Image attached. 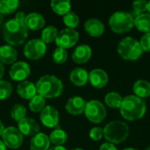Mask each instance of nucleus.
I'll use <instances>...</instances> for the list:
<instances>
[{
    "mask_svg": "<svg viewBox=\"0 0 150 150\" xmlns=\"http://www.w3.org/2000/svg\"><path fill=\"white\" fill-rule=\"evenodd\" d=\"M18 58V52L14 47L11 45H2L0 46V62L3 64L12 65L16 62Z\"/></svg>",
    "mask_w": 150,
    "mask_h": 150,
    "instance_id": "aec40b11",
    "label": "nucleus"
},
{
    "mask_svg": "<svg viewBox=\"0 0 150 150\" xmlns=\"http://www.w3.org/2000/svg\"><path fill=\"white\" fill-rule=\"evenodd\" d=\"M88 82L91 85L97 89H102L106 86L109 82L108 74L102 69H93L89 73Z\"/></svg>",
    "mask_w": 150,
    "mask_h": 150,
    "instance_id": "ddd939ff",
    "label": "nucleus"
},
{
    "mask_svg": "<svg viewBox=\"0 0 150 150\" xmlns=\"http://www.w3.org/2000/svg\"><path fill=\"white\" fill-rule=\"evenodd\" d=\"M147 5L148 1L146 0H136L133 3V12L131 14L134 16V18L147 12Z\"/></svg>",
    "mask_w": 150,
    "mask_h": 150,
    "instance_id": "f704fd0d",
    "label": "nucleus"
},
{
    "mask_svg": "<svg viewBox=\"0 0 150 150\" xmlns=\"http://www.w3.org/2000/svg\"><path fill=\"white\" fill-rule=\"evenodd\" d=\"M7 148L4 145V143L3 142V141H0V150H6Z\"/></svg>",
    "mask_w": 150,
    "mask_h": 150,
    "instance_id": "79ce46f5",
    "label": "nucleus"
},
{
    "mask_svg": "<svg viewBox=\"0 0 150 150\" xmlns=\"http://www.w3.org/2000/svg\"><path fill=\"white\" fill-rule=\"evenodd\" d=\"M147 105L144 99L135 95H128L123 98L120 112L123 119L128 121H135L144 117Z\"/></svg>",
    "mask_w": 150,
    "mask_h": 150,
    "instance_id": "f03ea898",
    "label": "nucleus"
},
{
    "mask_svg": "<svg viewBox=\"0 0 150 150\" xmlns=\"http://www.w3.org/2000/svg\"><path fill=\"white\" fill-rule=\"evenodd\" d=\"M147 12L150 14V1H148V5H147Z\"/></svg>",
    "mask_w": 150,
    "mask_h": 150,
    "instance_id": "37998d69",
    "label": "nucleus"
},
{
    "mask_svg": "<svg viewBox=\"0 0 150 150\" xmlns=\"http://www.w3.org/2000/svg\"><path fill=\"white\" fill-rule=\"evenodd\" d=\"M104 138L107 142L114 145L124 142L129 136L130 128L128 125L122 120H112L104 128Z\"/></svg>",
    "mask_w": 150,
    "mask_h": 150,
    "instance_id": "20e7f679",
    "label": "nucleus"
},
{
    "mask_svg": "<svg viewBox=\"0 0 150 150\" xmlns=\"http://www.w3.org/2000/svg\"><path fill=\"white\" fill-rule=\"evenodd\" d=\"M25 13L18 11L14 18L5 22L3 28V36L8 45L19 46L25 41L28 36V29L25 24Z\"/></svg>",
    "mask_w": 150,
    "mask_h": 150,
    "instance_id": "f257e3e1",
    "label": "nucleus"
},
{
    "mask_svg": "<svg viewBox=\"0 0 150 150\" xmlns=\"http://www.w3.org/2000/svg\"><path fill=\"white\" fill-rule=\"evenodd\" d=\"M134 26L143 33H150V14L145 12L135 17Z\"/></svg>",
    "mask_w": 150,
    "mask_h": 150,
    "instance_id": "393cba45",
    "label": "nucleus"
},
{
    "mask_svg": "<svg viewBox=\"0 0 150 150\" xmlns=\"http://www.w3.org/2000/svg\"><path fill=\"white\" fill-rule=\"evenodd\" d=\"M117 51L120 56L126 61H137L143 54L139 40L133 37H125L118 44Z\"/></svg>",
    "mask_w": 150,
    "mask_h": 150,
    "instance_id": "39448f33",
    "label": "nucleus"
},
{
    "mask_svg": "<svg viewBox=\"0 0 150 150\" xmlns=\"http://www.w3.org/2000/svg\"><path fill=\"white\" fill-rule=\"evenodd\" d=\"M79 40V33L76 29L64 28L58 33L55 40L57 47L68 49L74 47Z\"/></svg>",
    "mask_w": 150,
    "mask_h": 150,
    "instance_id": "1a4fd4ad",
    "label": "nucleus"
},
{
    "mask_svg": "<svg viewBox=\"0 0 150 150\" xmlns=\"http://www.w3.org/2000/svg\"><path fill=\"white\" fill-rule=\"evenodd\" d=\"M31 73L30 65L23 61L16 62L13 63L10 69L9 76L10 77L16 82H23L25 81Z\"/></svg>",
    "mask_w": 150,
    "mask_h": 150,
    "instance_id": "f8f14e48",
    "label": "nucleus"
},
{
    "mask_svg": "<svg viewBox=\"0 0 150 150\" xmlns=\"http://www.w3.org/2000/svg\"><path fill=\"white\" fill-rule=\"evenodd\" d=\"M18 0H0V12L3 15L11 14L18 9Z\"/></svg>",
    "mask_w": 150,
    "mask_h": 150,
    "instance_id": "c85d7f7f",
    "label": "nucleus"
},
{
    "mask_svg": "<svg viewBox=\"0 0 150 150\" xmlns=\"http://www.w3.org/2000/svg\"><path fill=\"white\" fill-rule=\"evenodd\" d=\"M47 52V44L40 39H33L25 43L24 47V55L29 60H39Z\"/></svg>",
    "mask_w": 150,
    "mask_h": 150,
    "instance_id": "6e6552de",
    "label": "nucleus"
},
{
    "mask_svg": "<svg viewBox=\"0 0 150 150\" xmlns=\"http://www.w3.org/2000/svg\"><path fill=\"white\" fill-rule=\"evenodd\" d=\"M71 150H84L83 149H81V148H75V149H73Z\"/></svg>",
    "mask_w": 150,
    "mask_h": 150,
    "instance_id": "49530a36",
    "label": "nucleus"
},
{
    "mask_svg": "<svg viewBox=\"0 0 150 150\" xmlns=\"http://www.w3.org/2000/svg\"><path fill=\"white\" fill-rule=\"evenodd\" d=\"M58 30L55 26L54 25H48L47 27H45L40 34V40L46 43V44H49L53 41H55L56 37L58 35Z\"/></svg>",
    "mask_w": 150,
    "mask_h": 150,
    "instance_id": "cd10ccee",
    "label": "nucleus"
},
{
    "mask_svg": "<svg viewBox=\"0 0 150 150\" xmlns=\"http://www.w3.org/2000/svg\"><path fill=\"white\" fill-rule=\"evenodd\" d=\"M26 116V108L21 104H16L11 107V117L13 120L19 122Z\"/></svg>",
    "mask_w": 150,
    "mask_h": 150,
    "instance_id": "7c9ffc66",
    "label": "nucleus"
},
{
    "mask_svg": "<svg viewBox=\"0 0 150 150\" xmlns=\"http://www.w3.org/2000/svg\"><path fill=\"white\" fill-rule=\"evenodd\" d=\"M2 141L6 148L18 149L23 143V134L19 132L18 127H8L2 134Z\"/></svg>",
    "mask_w": 150,
    "mask_h": 150,
    "instance_id": "9d476101",
    "label": "nucleus"
},
{
    "mask_svg": "<svg viewBox=\"0 0 150 150\" xmlns=\"http://www.w3.org/2000/svg\"><path fill=\"white\" fill-rule=\"evenodd\" d=\"M108 25L111 30L116 33H127L134 28V18L131 12L118 11L110 16Z\"/></svg>",
    "mask_w": 150,
    "mask_h": 150,
    "instance_id": "423d86ee",
    "label": "nucleus"
},
{
    "mask_svg": "<svg viewBox=\"0 0 150 150\" xmlns=\"http://www.w3.org/2000/svg\"><path fill=\"white\" fill-rule=\"evenodd\" d=\"M123 150H138L136 149H134V148H127V149H125Z\"/></svg>",
    "mask_w": 150,
    "mask_h": 150,
    "instance_id": "a18cd8bd",
    "label": "nucleus"
},
{
    "mask_svg": "<svg viewBox=\"0 0 150 150\" xmlns=\"http://www.w3.org/2000/svg\"><path fill=\"white\" fill-rule=\"evenodd\" d=\"M99 150H118V149L116 148V146L112 143H110V142H105V143H102Z\"/></svg>",
    "mask_w": 150,
    "mask_h": 150,
    "instance_id": "4c0bfd02",
    "label": "nucleus"
},
{
    "mask_svg": "<svg viewBox=\"0 0 150 150\" xmlns=\"http://www.w3.org/2000/svg\"><path fill=\"white\" fill-rule=\"evenodd\" d=\"M29 109L33 112H40L46 106V99L40 95H35L29 100Z\"/></svg>",
    "mask_w": 150,
    "mask_h": 150,
    "instance_id": "c756f323",
    "label": "nucleus"
},
{
    "mask_svg": "<svg viewBox=\"0 0 150 150\" xmlns=\"http://www.w3.org/2000/svg\"><path fill=\"white\" fill-rule=\"evenodd\" d=\"M123 98L122 96L116 92V91H111L108 92L105 96V105L112 109H120L121 103H122Z\"/></svg>",
    "mask_w": 150,
    "mask_h": 150,
    "instance_id": "bb28decb",
    "label": "nucleus"
},
{
    "mask_svg": "<svg viewBox=\"0 0 150 150\" xmlns=\"http://www.w3.org/2000/svg\"><path fill=\"white\" fill-rule=\"evenodd\" d=\"M35 85L37 94L44 98H58L62 95L63 90L62 82L54 75H45L40 76Z\"/></svg>",
    "mask_w": 150,
    "mask_h": 150,
    "instance_id": "7ed1b4c3",
    "label": "nucleus"
},
{
    "mask_svg": "<svg viewBox=\"0 0 150 150\" xmlns=\"http://www.w3.org/2000/svg\"><path fill=\"white\" fill-rule=\"evenodd\" d=\"M3 20H4V15L0 12V25L3 23Z\"/></svg>",
    "mask_w": 150,
    "mask_h": 150,
    "instance_id": "c03bdc74",
    "label": "nucleus"
},
{
    "mask_svg": "<svg viewBox=\"0 0 150 150\" xmlns=\"http://www.w3.org/2000/svg\"><path fill=\"white\" fill-rule=\"evenodd\" d=\"M48 137L50 142L54 146H62L68 140L67 133L60 127H56L54 131H52Z\"/></svg>",
    "mask_w": 150,
    "mask_h": 150,
    "instance_id": "a878e982",
    "label": "nucleus"
},
{
    "mask_svg": "<svg viewBox=\"0 0 150 150\" xmlns=\"http://www.w3.org/2000/svg\"><path fill=\"white\" fill-rule=\"evenodd\" d=\"M49 137L44 133H38L30 142L31 150H48L50 148Z\"/></svg>",
    "mask_w": 150,
    "mask_h": 150,
    "instance_id": "4be33fe9",
    "label": "nucleus"
},
{
    "mask_svg": "<svg viewBox=\"0 0 150 150\" xmlns=\"http://www.w3.org/2000/svg\"><path fill=\"white\" fill-rule=\"evenodd\" d=\"M84 115L89 121L94 124L102 123L107 115V111L105 105L99 100H90L86 103Z\"/></svg>",
    "mask_w": 150,
    "mask_h": 150,
    "instance_id": "0eeeda50",
    "label": "nucleus"
},
{
    "mask_svg": "<svg viewBox=\"0 0 150 150\" xmlns=\"http://www.w3.org/2000/svg\"><path fill=\"white\" fill-rule=\"evenodd\" d=\"M17 92L21 98L25 100H30L35 95H37L36 85L31 81H27V80L23 81L18 84Z\"/></svg>",
    "mask_w": 150,
    "mask_h": 150,
    "instance_id": "a211bd4d",
    "label": "nucleus"
},
{
    "mask_svg": "<svg viewBox=\"0 0 150 150\" xmlns=\"http://www.w3.org/2000/svg\"><path fill=\"white\" fill-rule=\"evenodd\" d=\"M4 75V64L0 62V80L2 79V77Z\"/></svg>",
    "mask_w": 150,
    "mask_h": 150,
    "instance_id": "58836bf2",
    "label": "nucleus"
},
{
    "mask_svg": "<svg viewBox=\"0 0 150 150\" xmlns=\"http://www.w3.org/2000/svg\"><path fill=\"white\" fill-rule=\"evenodd\" d=\"M53 62L56 64H62L68 59V52L66 49L56 47L52 54Z\"/></svg>",
    "mask_w": 150,
    "mask_h": 150,
    "instance_id": "473e14b6",
    "label": "nucleus"
},
{
    "mask_svg": "<svg viewBox=\"0 0 150 150\" xmlns=\"http://www.w3.org/2000/svg\"><path fill=\"white\" fill-rule=\"evenodd\" d=\"M62 21H63L64 25L67 26V28L75 29L76 27L78 26V25L80 23V18L74 11H69V13H67L66 15L63 16Z\"/></svg>",
    "mask_w": 150,
    "mask_h": 150,
    "instance_id": "2f4dec72",
    "label": "nucleus"
},
{
    "mask_svg": "<svg viewBox=\"0 0 150 150\" xmlns=\"http://www.w3.org/2000/svg\"><path fill=\"white\" fill-rule=\"evenodd\" d=\"M86 101L80 96H74L68 99L65 105V109L70 115H80L84 112Z\"/></svg>",
    "mask_w": 150,
    "mask_h": 150,
    "instance_id": "2eb2a0df",
    "label": "nucleus"
},
{
    "mask_svg": "<svg viewBox=\"0 0 150 150\" xmlns=\"http://www.w3.org/2000/svg\"><path fill=\"white\" fill-rule=\"evenodd\" d=\"M145 150H150V145H149V146H148V147L146 148V149H145Z\"/></svg>",
    "mask_w": 150,
    "mask_h": 150,
    "instance_id": "de8ad7c7",
    "label": "nucleus"
},
{
    "mask_svg": "<svg viewBox=\"0 0 150 150\" xmlns=\"http://www.w3.org/2000/svg\"><path fill=\"white\" fill-rule=\"evenodd\" d=\"M48 150H68L63 146H54L52 148H49Z\"/></svg>",
    "mask_w": 150,
    "mask_h": 150,
    "instance_id": "ea45409f",
    "label": "nucleus"
},
{
    "mask_svg": "<svg viewBox=\"0 0 150 150\" xmlns=\"http://www.w3.org/2000/svg\"><path fill=\"white\" fill-rule=\"evenodd\" d=\"M4 129H5V127H4V126L3 122L0 120V136H2V134H3V133H4Z\"/></svg>",
    "mask_w": 150,
    "mask_h": 150,
    "instance_id": "a19ab883",
    "label": "nucleus"
},
{
    "mask_svg": "<svg viewBox=\"0 0 150 150\" xmlns=\"http://www.w3.org/2000/svg\"><path fill=\"white\" fill-rule=\"evenodd\" d=\"M133 91L134 95L142 99L149 98L150 97V83L143 79L137 80L133 85Z\"/></svg>",
    "mask_w": 150,
    "mask_h": 150,
    "instance_id": "5701e85b",
    "label": "nucleus"
},
{
    "mask_svg": "<svg viewBox=\"0 0 150 150\" xmlns=\"http://www.w3.org/2000/svg\"><path fill=\"white\" fill-rule=\"evenodd\" d=\"M143 52H150V33H144L139 40Z\"/></svg>",
    "mask_w": 150,
    "mask_h": 150,
    "instance_id": "e433bc0d",
    "label": "nucleus"
},
{
    "mask_svg": "<svg viewBox=\"0 0 150 150\" xmlns=\"http://www.w3.org/2000/svg\"><path fill=\"white\" fill-rule=\"evenodd\" d=\"M89 73L83 68H76L69 73L70 82L77 87H83L88 83Z\"/></svg>",
    "mask_w": 150,
    "mask_h": 150,
    "instance_id": "412c9836",
    "label": "nucleus"
},
{
    "mask_svg": "<svg viewBox=\"0 0 150 150\" xmlns=\"http://www.w3.org/2000/svg\"><path fill=\"white\" fill-rule=\"evenodd\" d=\"M90 138L94 142H98L104 137V130L100 127H94L89 132Z\"/></svg>",
    "mask_w": 150,
    "mask_h": 150,
    "instance_id": "c9c22d12",
    "label": "nucleus"
},
{
    "mask_svg": "<svg viewBox=\"0 0 150 150\" xmlns=\"http://www.w3.org/2000/svg\"><path fill=\"white\" fill-rule=\"evenodd\" d=\"M85 32L91 37H99L105 33V25L104 23L95 18L87 19L83 25Z\"/></svg>",
    "mask_w": 150,
    "mask_h": 150,
    "instance_id": "f3484780",
    "label": "nucleus"
},
{
    "mask_svg": "<svg viewBox=\"0 0 150 150\" xmlns=\"http://www.w3.org/2000/svg\"><path fill=\"white\" fill-rule=\"evenodd\" d=\"M45 23V18L39 12H30L29 14L25 15V24L27 29L38 31L44 27Z\"/></svg>",
    "mask_w": 150,
    "mask_h": 150,
    "instance_id": "6ab92c4d",
    "label": "nucleus"
},
{
    "mask_svg": "<svg viewBox=\"0 0 150 150\" xmlns=\"http://www.w3.org/2000/svg\"><path fill=\"white\" fill-rule=\"evenodd\" d=\"M92 55V49L87 44L77 46L72 53V60L76 64H84L90 61Z\"/></svg>",
    "mask_w": 150,
    "mask_h": 150,
    "instance_id": "dca6fc26",
    "label": "nucleus"
},
{
    "mask_svg": "<svg viewBox=\"0 0 150 150\" xmlns=\"http://www.w3.org/2000/svg\"><path fill=\"white\" fill-rule=\"evenodd\" d=\"M50 6L54 13L61 16L71 11V3L69 0H53L50 3Z\"/></svg>",
    "mask_w": 150,
    "mask_h": 150,
    "instance_id": "b1692460",
    "label": "nucleus"
},
{
    "mask_svg": "<svg viewBox=\"0 0 150 150\" xmlns=\"http://www.w3.org/2000/svg\"><path fill=\"white\" fill-rule=\"evenodd\" d=\"M18 129L23 134V136H32L40 133V124L32 118H25L18 122Z\"/></svg>",
    "mask_w": 150,
    "mask_h": 150,
    "instance_id": "4468645a",
    "label": "nucleus"
},
{
    "mask_svg": "<svg viewBox=\"0 0 150 150\" xmlns=\"http://www.w3.org/2000/svg\"><path fill=\"white\" fill-rule=\"evenodd\" d=\"M60 115L56 108L52 105H46L40 112V120L47 128L57 127L59 125Z\"/></svg>",
    "mask_w": 150,
    "mask_h": 150,
    "instance_id": "9b49d317",
    "label": "nucleus"
},
{
    "mask_svg": "<svg viewBox=\"0 0 150 150\" xmlns=\"http://www.w3.org/2000/svg\"><path fill=\"white\" fill-rule=\"evenodd\" d=\"M12 85L10 82L0 80V100L7 99L12 93Z\"/></svg>",
    "mask_w": 150,
    "mask_h": 150,
    "instance_id": "72a5a7b5",
    "label": "nucleus"
}]
</instances>
